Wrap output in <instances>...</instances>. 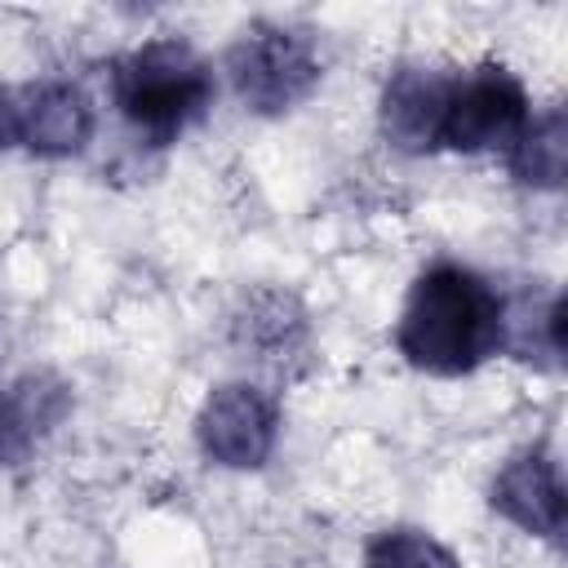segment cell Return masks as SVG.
<instances>
[{
  "label": "cell",
  "mask_w": 568,
  "mask_h": 568,
  "mask_svg": "<svg viewBox=\"0 0 568 568\" xmlns=\"http://www.w3.org/2000/svg\"><path fill=\"white\" fill-rule=\"evenodd\" d=\"M71 413V386L44 368L0 386V466H22Z\"/></svg>",
  "instance_id": "cell-9"
},
{
  "label": "cell",
  "mask_w": 568,
  "mask_h": 568,
  "mask_svg": "<svg viewBox=\"0 0 568 568\" xmlns=\"http://www.w3.org/2000/svg\"><path fill=\"white\" fill-rule=\"evenodd\" d=\"M231 328H235V346L262 364H280L306 346V311L293 293L280 288L244 297V311L235 315Z\"/></svg>",
  "instance_id": "cell-10"
},
{
  "label": "cell",
  "mask_w": 568,
  "mask_h": 568,
  "mask_svg": "<svg viewBox=\"0 0 568 568\" xmlns=\"http://www.w3.org/2000/svg\"><path fill=\"white\" fill-rule=\"evenodd\" d=\"M111 106L151 146L178 142L217 98L213 62L182 36H155L111 58Z\"/></svg>",
  "instance_id": "cell-2"
},
{
  "label": "cell",
  "mask_w": 568,
  "mask_h": 568,
  "mask_svg": "<svg viewBox=\"0 0 568 568\" xmlns=\"http://www.w3.org/2000/svg\"><path fill=\"white\" fill-rule=\"evenodd\" d=\"M488 506L506 524H515L519 532L541 537V541H559L564 537V515H568L559 453L541 439L515 448L488 484Z\"/></svg>",
  "instance_id": "cell-7"
},
{
  "label": "cell",
  "mask_w": 568,
  "mask_h": 568,
  "mask_svg": "<svg viewBox=\"0 0 568 568\" xmlns=\"http://www.w3.org/2000/svg\"><path fill=\"white\" fill-rule=\"evenodd\" d=\"M457 67H435V62H399L377 98V129L386 146L404 155H430L439 151V120L448 106Z\"/></svg>",
  "instance_id": "cell-8"
},
{
  "label": "cell",
  "mask_w": 568,
  "mask_h": 568,
  "mask_svg": "<svg viewBox=\"0 0 568 568\" xmlns=\"http://www.w3.org/2000/svg\"><path fill=\"white\" fill-rule=\"evenodd\" d=\"M222 71L235 98L244 102V111L275 120L302 106L320 89L324 58L306 31L284 22H253L231 40Z\"/></svg>",
  "instance_id": "cell-3"
},
{
  "label": "cell",
  "mask_w": 568,
  "mask_h": 568,
  "mask_svg": "<svg viewBox=\"0 0 568 568\" xmlns=\"http://www.w3.org/2000/svg\"><path fill=\"white\" fill-rule=\"evenodd\" d=\"M506 169L519 186H532V191H559L564 186V178H568V120H564L559 102L532 111V120L524 124V133L506 151Z\"/></svg>",
  "instance_id": "cell-11"
},
{
  "label": "cell",
  "mask_w": 568,
  "mask_h": 568,
  "mask_svg": "<svg viewBox=\"0 0 568 568\" xmlns=\"http://www.w3.org/2000/svg\"><path fill=\"white\" fill-rule=\"evenodd\" d=\"M195 444L222 470H262L280 444V404L253 382H222L195 413Z\"/></svg>",
  "instance_id": "cell-5"
},
{
  "label": "cell",
  "mask_w": 568,
  "mask_h": 568,
  "mask_svg": "<svg viewBox=\"0 0 568 568\" xmlns=\"http://www.w3.org/2000/svg\"><path fill=\"white\" fill-rule=\"evenodd\" d=\"M532 120V98L524 80L506 62H475L466 71H453L448 106L439 120V151L457 155H488L510 151L524 124Z\"/></svg>",
  "instance_id": "cell-4"
},
{
  "label": "cell",
  "mask_w": 568,
  "mask_h": 568,
  "mask_svg": "<svg viewBox=\"0 0 568 568\" xmlns=\"http://www.w3.org/2000/svg\"><path fill=\"white\" fill-rule=\"evenodd\" d=\"M13 89V138L40 160H71L98 133V106L75 80H31Z\"/></svg>",
  "instance_id": "cell-6"
},
{
  "label": "cell",
  "mask_w": 568,
  "mask_h": 568,
  "mask_svg": "<svg viewBox=\"0 0 568 568\" xmlns=\"http://www.w3.org/2000/svg\"><path fill=\"white\" fill-rule=\"evenodd\" d=\"M364 568H462L457 555L426 528H382L364 546Z\"/></svg>",
  "instance_id": "cell-12"
},
{
  "label": "cell",
  "mask_w": 568,
  "mask_h": 568,
  "mask_svg": "<svg viewBox=\"0 0 568 568\" xmlns=\"http://www.w3.org/2000/svg\"><path fill=\"white\" fill-rule=\"evenodd\" d=\"M18 138H13V89L0 84V151H13Z\"/></svg>",
  "instance_id": "cell-13"
},
{
  "label": "cell",
  "mask_w": 568,
  "mask_h": 568,
  "mask_svg": "<svg viewBox=\"0 0 568 568\" xmlns=\"http://www.w3.org/2000/svg\"><path fill=\"white\" fill-rule=\"evenodd\" d=\"M510 306L501 288L466 262H430L408 284L395 346L430 377H466L510 346Z\"/></svg>",
  "instance_id": "cell-1"
}]
</instances>
